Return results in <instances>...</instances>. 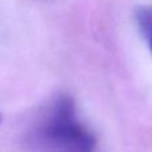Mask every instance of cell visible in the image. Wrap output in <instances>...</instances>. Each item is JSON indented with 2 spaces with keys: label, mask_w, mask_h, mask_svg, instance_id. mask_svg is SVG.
<instances>
[{
  "label": "cell",
  "mask_w": 152,
  "mask_h": 152,
  "mask_svg": "<svg viewBox=\"0 0 152 152\" xmlns=\"http://www.w3.org/2000/svg\"><path fill=\"white\" fill-rule=\"evenodd\" d=\"M0 123H1V112H0Z\"/></svg>",
  "instance_id": "obj_3"
},
{
  "label": "cell",
  "mask_w": 152,
  "mask_h": 152,
  "mask_svg": "<svg viewBox=\"0 0 152 152\" xmlns=\"http://www.w3.org/2000/svg\"><path fill=\"white\" fill-rule=\"evenodd\" d=\"M35 135L43 145L56 152H95L96 148V137L81 123L68 95H61L51 104Z\"/></svg>",
  "instance_id": "obj_1"
},
{
  "label": "cell",
  "mask_w": 152,
  "mask_h": 152,
  "mask_svg": "<svg viewBox=\"0 0 152 152\" xmlns=\"http://www.w3.org/2000/svg\"><path fill=\"white\" fill-rule=\"evenodd\" d=\"M135 21L152 55V5H140L135 10Z\"/></svg>",
  "instance_id": "obj_2"
}]
</instances>
